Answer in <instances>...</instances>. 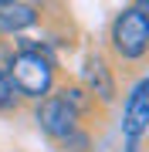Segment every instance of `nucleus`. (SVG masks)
<instances>
[{"label":"nucleus","mask_w":149,"mask_h":152,"mask_svg":"<svg viewBox=\"0 0 149 152\" xmlns=\"http://www.w3.org/2000/svg\"><path fill=\"white\" fill-rule=\"evenodd\" d=\"M7 78H10L17 98H34L44 102L54 91V61L44 48H24L7 61Z\"/></svg>","instance_id":"obj_1"},{"label":"nucleus","mask_w":149,"mask_h":152,"mask_svg":"<svg viewBox=\"0 0 149 152\" xmlns=\"http://www.w3.org/2000/svg\"><path fill=\"white\" fill-rule=\"evenodd\" d=\"M109 41H112V51H115L122 61L146 58V51H149V17H146V7H122L115 14V20H112Z\"/></svg>","instance_id":"obj_2"},{"label":"nucleus","mask_w":149,"mask_h":152,"mask_svg":"<svg viewBox=\"0 0 149 152\" xmlns=\"http://www.w3.org/2000/svg\"><path fill=\"white\" fill-rule=\"evenodd\" d=\"M78 118H81V115H78L61 95H48L44 102H37V125L51 139H65L68 142L78 132Z\"/></svg>","instance_id":"obj_3"},{"label":"nucleus","mask_w":149,"mask_h":152,"mask_svg":"<svg viewBox=\"0 0 149 152\" xmlns=\"http://www.w3.org/2000/svg\"><path fill=\"white\" fill-rule=\"evenodd\" d=\"M149 129V81L139 78V81L129 88L126 105H122V135L129 142H139Z\"/></svg>","instance_id":"obj_4"},{"label":"nucleus","mask_w":149,"mask_h":152,"mask_svg":"<svg viewBox=\"0 0 149 152\" xmlns=\"http://www.w3.org/2000/svg\"><path fill=\"white\" fill-rule=\"evenodd\" d=\"M85 91L92 95V102H112L115 98V85H112V68L105 64L98 54L85 61Z\"/></svg>","instance_id":"obj_5"},{"label":"nucleus","mask_w":149,"mask_h":152,"mask_svg":"<svg viewBox=\"0 0 149 152\" xmlns=\"http://www.w3.org/2000/svg\"><path fill=\"white\" fill-rule=\"evenodd\" d=\"M37 20V7L34 4H0V34L24 31Z\"/></svg>","instance_id":"obj_6"},{"label":"nucleus","mask_w":149,"mask_h":152,"mask_svg":"<svg viewBox=\"0 0 149 152\" xmlns=\"http://www.w3.org/2000/svg\"><path fill=\"white\" fill-rule=\"evenodd\" d=\"M14 105H17V91H14L10 78H7V71H4V64H0V112L14 108Z\"/></svg>","instance_id":"obj_7"}]
</instances>
